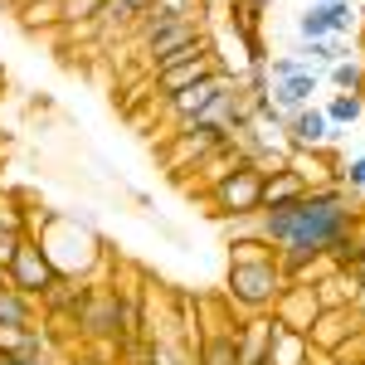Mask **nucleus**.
<instances>
[{
  "mask_svg": "<svg viewBox=\"0 0 365 365\" xmlns=\"http://www.w3.org/2000/svg\"><path fill=\"white\" fill-rule=\"evenodd\" d=\"M220 68H225V63L215 58V49H210V44H205L195 58L170 63L166 73H156V78H151V88H156V98L166 103V98H175V93H185V88H195V83H205V78H215Z\"/></svg>",
  "mask_w": 365,
  "mask_h": 365,
  "instance_id": "1a4fd4ad",
  "label": "nucleus"
},
{
  "mask_svg": "<svg viewBox=\"0 0 365 365\" xmlns=\"http://www.w3.org/2000/svg\"><path fill=\"white\" fill-rule=\"evenodd\" d=\"M263 68H268V78H292V73H302L307 63L292 54H278V58H263Z\"/></svg>",
  "mask_w": 365,
  "mask_h": 365,
  "instance_id": "a878e982",
  "label": "nucleus"
},
{
  "mask_svg": "<svg viewBox=\"0 0 365 365\" xmlns=\"http://www.w3.org/2000/svg\"><path fill=\"white\" fill-rule=\"evenodd\" d=\"M356 331H365V322H361V312H356V307L317 312V322L307 327V346L317 351V356H327V361H331V356H336Z\"/></svg>",
  "mask_w": 365,
  "mask_h": 365,
  "instance_id": "0eeeda50",
  "label": "nucleus"
},
{
  "mask_svg": "<svg viewBox=\"0 0 365 365\" xmlns=\"http://www.w3.org/2000/svg\"><path fill=\"white\" fill-rule=\"evenodd\" d=\"M0 5H10V10H15V0H0Z\"/></svg>",
  "mask_w": 365,
  "mask_h": 365,
  "instance_id": "2f4dec72",
  "label": "nucleus"
},
{
  "mask_svg": "<svg viewBox=\"0 0 365 365\" xmlns=\"http://www.w3.org/2000/svg\"><path fill=\"white\" fill-rule=\"evenodd\" d=\"M282 287H287V273H282L273 244H263L258 234L229 244V278H225V302L229 307H239L244 317L273 312Z\"/></svg>",
  "mask_w": 365,
  "mask_h": 365,
  "instance_id": "f257e3e1",
  "label": "nucleus"
},
{
  "mask_svg": "<svg viewBox=\"0 0 365 365\" xmlns=\"http://www.w3.org/2000/svg\"><path fill=\"white\" fill-rule=\"evenodd\" d=\"M317 88H322V73H317V68H302V73H292V78H268V103H273L282 117H292V113H302V108H312Z\"/></svg>",
  "mask_w": 365,
  "mask_h": 365,
  "instance_id": "f8f14e48",
  "label": "nucleus"
},
{
  "mask_svg": "<svg viewBox=\"0 0 365 365\" xmlns=\"http://www.w3.org/2000/svg\"><path fill=\"white\" fill-rule=\"evenodd\" d=\"M322 117L331 122V132H341V127H356V122L365 117V98H361V93H336V98L322 108Z\"/></svg>",
  "mask_w": 365,
  "mask_h": 365,
  "instance_id": "412c9836",
  "label": "nucleus"
},
{
  "mask_svg": "<svg viewBox=\"0 0 365 365\" xmlns=\"http://www.w3.org/2000/svg\"><path fill=\"white\" fill-rule=\"evenodd\" d=\"M287 166L297 170L307 185H331L336 180V161H331V151H287Z\"/></svg>",
  "mask_w": 365,
  "mask_h": 365,
  "instance_id": "f3484780",
  "label": "nucleus"
},
{
  "mask_svg": "<svg viewBox=\"0 0 365 365\" xmlns=\"http://www.w3.org/2000/svg\"><path fill=\"white\" fill-rule=\"evenodd\" d=\"M356 312H361V322H365V297H361V307H356Z\"/></svg>",
  "mask_w": 365,
  "mask_h": 365,
  "instance_id": "c756f323",
  "label": "nucleus"
},
{
  "mask_svg": "<svg viewBox=\"0 0 365 365\" xmlns=\"http://www.w3.org/2000/svg\"><path fill=\"white\" fill-rule=\"evenodd\" d=\"M15 20H20L29 34L54 29V25H63V0H20V5H15Z\"/></svg>",
  "mask_w": 365,
  "mask_h": 365,
  "instance_id": "6ab92c4d",
  "label": "nucleus"
},
{
  "mask_svg": "<svg viewBox=\"0 0 365 365\" xmlns=\"http://www.w3.org/2000/svg\"><path fill=\"white\" fill-rule=\"evenodd\" d=\"M312 292H317V307L322 312H336V307H361L365 297V282L351 273V268H331L327 278L312 282Z\"/></svg>",
  "mask_w": 365,
  "mask_h": 365,
  "instance_id": "4468645a",
  "label": "nucleus"
},
{
  "mask_svg": "<svg viewBox=\"0 0 365 365\" xmlns=\"http://www.w3.org/2000/svg\"><path fill=\"white\" fill-rule=\"evenodd\" d=\"M258 195H263V170L253 166V161H239L220 185L205 190L215 220H244V215H258Z\"/></svg>",
  "mask_w": 365,
  "mask_h": 365,
  "instance_id": "7ed1b4c3",
  "label": "nucleus"
},
{
  "mask_svg": "<svg viewBox=\"0 0 365 365\" xmlns=\"http://www.w3.org/2000/svg\"><path fill=\"white\" fill-rule=\"evenodd\" d=\"M0 83H5V68H0Z\"/></svg>",
  "mask_w": 365,
  "mask_h": 365,
  "instance_id": "72a5a7b5",
  "label": "nucleus"
},
{
  "mask_svg": "<svg viewBox=\"0 0 365 365\" xmlns=\"http://www.w3.org/2000/svg\"><path fill=\"white\" fill-rule=\"evenodd\" d=\"M258 365H273V361H258Z\"/></svg>",
  "mask_w": 365,
  "mask_h": 365,
  "instance_id": "f704fd0d",
  "label": "nucleus"
},
{
  "mask_svg": "<svg viewBox=\"0 0 365 365\" xmlns=\"http://www.w3.org/2000/svg\"><path fill=\"white\" fill-rule=\"evenodd\" d=\"M268 361H273V365H312V361H317V351L307 346L302 331H287V327H282L278 341H273V351H268Z\"/></svg>",
  "mask_w": 365,
  "mask_h": 365,
  "instance_id": "aec40b11",
  "label": "nucleus"
},
{
  "mask_svg": "<svg viewBox=\"0 0 365 365\" xmlns=\"http://www.w3.org/2000/svg\"><path fill=\"white\" fill-rule=\"evenodd\" d=\"M98 10H103V0H63V25L68 29H93L98 25Z\"/></svg>",
  "mask_w": 365,
  "mask_h": 365,
  "instance_id": "b1692460",
  "label": "nucleus"
},
{
  "mask_svg": "<svg viewBox=\"0 0 365 365\" xmlns=\"http://www.w3.org/2000/svg\"><path fill=\"white\" fill-rule=\"evenodd\" d=\"M336 180L351 190V195H365V156H351V161L336 170Z\"/></svg>",
  "mask_w": 365,
  "mask_h": 365,
  "instance_id": "393cba45",
  "label": "nucleus"
},
{
  "mask_svg": "<svg viewBox=\"0 0 365 365\" xmlns=\"http://www.w3.org/2000/svg\"><path fill=\"white\" fill-rule=\"evenodd\" d=\"M0 287H5V268H0Z\"/></svg>",
  "mask_w": 365,
  "mask_h": 365,
  "instance_id": "473e14b6",
  "label": "nucleus"
},
{
  "mask_svg": "<svg viewBox=\"0 0 365 365\" xmlns=\"http://www.w3.org/2000/svg\"><path fill=\"white\" fill-rule=\"evenodd\" d=\"M200 49H205V20L166 25V29H156V34H146V39H141V54H146V68H151V78H156V73H166L170 63H185V58H195Z\"/></svg>",
  "mask_w": 365,
  "mask_h": 365,
  "instance_id": "20e7f679",
  "label": "nucleus"
},
{
  "mask_svg": "<svg viewBox=\"0 0 365 365\" xmlns=\"http://www.w3.org/2000/svg\"><path fill=\"white\" fill-rule=\"evenodd\" d=\"M185 20H205V0H151V5L141 10V20L132 25V34L146 39V34H156V29L185 25Z\"/></svg>",
  "mask_w": 365,
  "mask_h": 365,
  "instance_id": "ddd939ff",
  "label": "nucleus"
},
{
  "mask_svg": "<svg viewBox=\"0 0 365 365\" xmlns=\"http://www.w3.org/2000/svg\"><path fill=\"white\" fill-rule=\"evenodd\" d=\"M302 5H327V0H302Z\"/></svg>",
  "mask_w": 365,
  "mask_h": 365,
  "instance_id": "7c9ffc66",
  "label": "nucleus"
},
{
  "mask_svg": "<svg viewBox=\"0 0 365 365\" xmlns=\"http://www.w3.org/2000/svg\"><path fill=\"white\" fill-rule=\"evenodd\" d=\"M234 83V73L229 68H220L215 78H205V83H195V88H185V93H175V98H166L161 108H166V117L180 127V122H195V117H205L215 103H220V93Z\"/></svg>",
  "mask_w": 365,
  "mask_h": 365,
  "instance_id": "6e6552de",
  "label": "nucleus"
},
{
  "mask_svg": "<svg viewBox=\"0 0 365 365\" xmlns=\"http://www.w3.org/2000/svg\"><path fill=\"white\" fill-rule=\"evenodd\" d=\"M78 336L117 341L122 346V287L88 282V297H83V307H78Z\"/></svg>",
  "mask_w": 365,
  "mask_h": 365,
  "instance_id": "39448f33",
  "label": "nucleus"
},
{
  "mask_svg": "<svg viewBox=\"0 0 365 365\" xmlns=\"http://www.w3.org/2000/svg\"><path fill=\"white\" fill-rule=\"evenodd\" d=\"M161 365H195V356L185 351V356H170V351H161Z\"/></svg>",
  "mask_w": 365,
  "mask_h": 365,
  "instance_id": "cd10ccee",
  "label": "nucleus"
},
{
  "mask_svg": "<svg viewBox=\"0 0 365 365\" xmlns=\"http://www.w3.org/2000/svg\"><path fill=\"white\" fill-rule=\"evenodd\" d=\"M229 141L225 127H215L210 117H195V122H180L175 132H170L166 151H161V161H166L170 175H180V170H195L200 161H210L220 146Z\"/></svg>",
  "mask_w": 365,
  "mask_h": 365,
  "instance_id": "f03ea898",
  "label": "nucleus"
},
{
  "mask_svg": "<svg viewBox=\"0 0 365 365\" xmlns=\"http://www.w3.org/2000/svg\"><path fill=\"white\" fill-rule=\"evenodd\" d=\"M307 195V180L297 175L292 166L263 170V195H258V210H278V205H292V200Z\"/></svg>",
  "mask_w": 365,
  "mask_h": 365,
  "instance_id": "dca6fc26",
  "label": "nucleus"
},
{
  "mask_svg": "<svg viewBox=\"0 0 365 365\" xmlns=\"http://www.w3.org/2000/svg\"><path fill=\"white\" fill-rule=\"evenodd\" d=\"M351 273H356V278H361V282H365V263H361V268H351Z\"/></svg>",
  "mask_w": 365,
  "mask_h": 365,
  "instance_id": "c85d7f7f",
  "label": "nucleus"
},
{
  "mask_svg": "<svg viewBox=\"0 0 365 365\" xmlns=\"http://www.w3.org/2000/svg\"><path fill=\"white\" fill-rule=\"evenodd\" d=\"M356 5L351 0H327L322 5V20H327V29H331V39H351V29H356Z\"/></svg>",
  "mask_w": 365,
  "mask_h": 365,
  "instance_id": "4be33fe9",
  "label": "nucleus"
},
{
  "mask_svg": "<svg viewBox=\"0 0 365 365\" xmlns=\"http://www.w3.org/2000/svg\"><path fill=\"white\" fill-rule=\"evenodd\" d=\"M54 278L58 273H54V263H49V253H44V244H39L34 234H25L20 249H15V258H10V268H5V282H10L15 292H25V297L39 302V292Z\"/></svg>",
  "mask_w": 365,
  "mask_h": 365,
  "instance_id": "423d86ee",
  "label": "nucleus"
},
{
  "mask_svg": "<svg viewBox=\"0 0 365 365\" xmlns=\"http://www.w3.org/2000/svg\"><path fill=\"white\" fill-rule=\"evenodd\" d=\"M278 317L273 312H258V317H244L239 322V331H234V351H239V365H258L268 361V351H273V341H278Z\"/></svg>",
  "mask_w": 365,
  "mask_h": 365,
  "instance_id": "9b49d317",
  "label": "nucleus"
},
{
  "mask_svg": "<svg viewBox=\"0 0 365 365\" xmlns=\"http://www.w3.org/2000/svg\"><path fill=\"white\" fill-rule=\"evenodd\" d=\"M39 302L25 297V292H15L10 282L0 287V327H39Z\"/></svg>",
  "mask_w": 365,
  "mask_h": 365,
  "instance_id": "a211bd4d",
  "label": "nucleus"
},
{
  "mask_svg": "<svg viewBox=\"0 0 365 365\" xmlns=\"http://www.w3.org/2000/svg\"><path fill=\"white\" fill-rule=\"evenodd\" d=\"M317 292L312 287H297V282H287L278 292V302H273V317H278V327H287V331H302L307 336V327L317 322Z\"/></svg>",
  "mask_w": 365,
  "mask_h": 365,
  "instance_id": "2eb2a0df",
  "label": "nucleus"
},
{
  "mask_svg": "<svg viewBox=\"0 0 365 365\" xmlns=\"http://www.w3.org/2000/svg\"><path fill=\"white\" fill-rule=\"evenodd\" d=\"M327 73H331L336 93H361V98H365V63H361V58H341V63L327 68Z\"/></svg>",
  "mask_w": 365,
  "mask_h": 365,
  "instance_id": "5701e85b",
  "label": "nucleus"
},
{
  "mask_svg": "<svg viewBox=\"0 0 365 365\" xmlns=\"http://www.w3.org/2000/svg\"><path fill=\"white\" fill-rule=\"evenodd\" d=\"M331 141H336V132H331V122L322 117L317 103L302 108V113H292L287 127H282V146H287V151H327Z\"/></svg>",
  "mask_w": 365,
  "mask_h": 365,
  "instance_id": "9d476101",
  "label": "nucleus"
},
{
  "mask_svg": "<svg viewBox=\"0 0 365 365\" xmlns=\"http://www.w3.org/2000/svg\"><path fill=\"white\" fill-rule=\"evenodd\" d=\"M20 229H0V268H10V258H15V249H20Z\"/></svg>",
  "mask_w": 365,
  "mask_h": 365,
  "instance_id": "bb28decb",
  "label": "nucleus"
}]
</instances>
